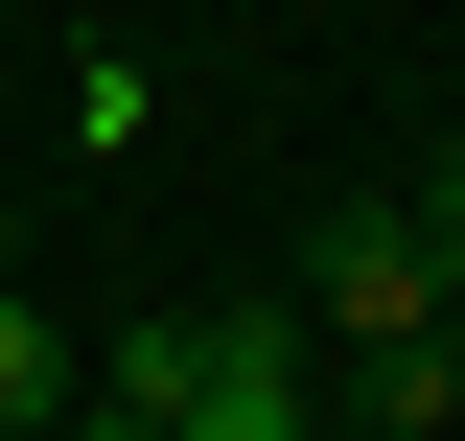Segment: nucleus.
Wrapping results in <instances>:
<instances>
[{
	"label": "nucleus",
	"mask_w": 465,
	"mask_h": 441,
	"mask_svg": "<svg viewBox=\"0 0 465 441\" xmlns=\"http://www.w3.org/2000/svg\"><path fill=\"white\" fill-rule=\"evenodd\" d=\"M326 326H349V348L442 326V279H419V210H326Z\"/></svg>",
	"instance_id": "1"
},
{
	"label": "nucleus",
	"mask_w": 465,
	"mask_h": 441,
	"mask_svg": "<svg viewBox=\"0 0 465 441\" xmlns=\"http://www.w3.org/2000/svg\"><path fill=\"white\" fill-rule=\"evenodd\" d=\"M372 372V441H465V326H396V348H349Z\"/></svg>",
	"instance_id": "2"
},
{
	"label": "nucleus",
	"mask_w": 465,
	"mask_h": 441,
	"mask_svg": "<svg viewBox=\"0 0 465 441\" xmlns=\"http://www.w3.org/2000/svg\"><path fill=\"white\" fill-rule=\"evenodd\" d=\"M70 395H94V372H70V326H24V279H0V441H47Z\"/></svg>",
	"instance_id": "3"
},
{
	"label": "nucleus",
	"mask_w": 465,
	"mask_h": 441,
	"mask_svg": "<svg viewBox=\"0 0 465 441\" xmlns=\"http://www.w3.org/2000/svg\"><path fill=\"white\" fill-rule=\"evenodd\" d=\"M396 210H419V279H442V326H465V140H442V163L396 186Z\"/></svg>",
	"instance_id": "4"
},
{
	"label": "nucleus",
	"mask_w": 465,
	"mask_h": 441,
	"mask_svg": "<svg viewBox=\"0 0 465 441\" xmlns=\"http://www.w3.org/2000/svg\"><path fill=\"white\" fill-rule=\"evenodd\" d=\"M47 441H163V418H140V395H70V418H47Z\"/></svg>",
	"instance_id": "5"
},
{
	"label": "nucleus",
	"mask_w": 465,
	"mask_h": 441,
	"mask_svg": "<svg viewBox=\"0 0 465 441\" xmlns=\"http://www.w3.org/2000/svg\"><path fill=\"white\" fill-rule=\"evenodd\" d=\"M0 279H24V232H0Z\"/></svg>",
	"instance_id": "6"
}]
</instances>
